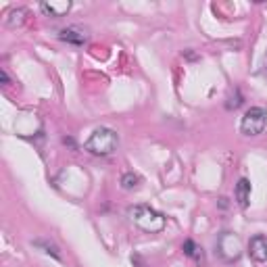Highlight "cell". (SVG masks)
<instances>
[{"label": "cell", "instance_id": "cell-6", "mask_svg": "<svg viewBox=\"0 0 267 267\" xmlns=\"http://www.w3.org/2000/svg\"><path fill=\"white\" fill-rule=\"evenodd\" d=\"M249 255L257 263H265L267 261V236L259 234V236L251 238V242H249Z\"/></svg>", "mask_w": 267, "mask_h": 267}, {"label": "cell", "instance_id": "cell-3", "mask_svg": "<svg viewBox=\"0 0 267 267\" xmlns=\"http://www.w3.org/2000/svg\"><path fill=\"white\" fill-rule=\"evenodd\" d=\"M265 125H267V109L251 106L240 121V131L244 136H259V134H263Z\"/></svg>", "mask_w": 267, "mask_h": 267}, {"label": "cell", "instance_id": "cell-11", "mask_svg": "<svg viewBox=\"0 0 267 267\" xmlns=\"http://www.w3.org/2000/svg\"><path fill=\"white\" fill-rule=\"evenodd\" d=\"M140 184V175H136V173H123V177H121V186L125 188V190H131V188H136Z\"/></svg>", "mask_w": 267, "mask_h": 267}, {"label": "cell", "instance_id": "cell-13", "mask_svg": "<svg viewBox=\"0 0 267 267\" xmlns=\"http://www.w3.org/2000/svg\"><path fill=\"white\" fill-rule=\"evenodd\" d=\"M242 104V94H240V90H238V88H236V90H234V94L228 98V102H226V106L228 109H238Z\"/></svg>", "mask_w": 267, "mask_h": 267}, {"label": "cell", "instance_id": "cell-7", "mask_svg": "<svg viewBox=\"0 0 267 267\" xmlns=\"http://www.w3.org/2000/svg\"><path fill=\"white\" fill-rule=\"evenodd\" d=\"M40 9L48 17H63V15H67L71 11V3L69 0H67V3H42Z\"/></svg>", "mask_w": 267, "mask_h": 267}, {"label": "cell", "instance_id": "cell-2", "mask_svg": "<svg viewBox=\"0 0 267 267\" xmlns=\"http://www.w3.org/2000/svg\"><path fill=\"white\" fill-rule=\"evenodd\" d=\"M127 217L138 228H142L144 232H150V234L152 232H161L165 228V217L159 211L150 209L148 205H134V207H129Z\"/></svg>", "mask_w": 267, "mask_h": 267}, {"label": "cell", "instance_id": "cell-8", "mask_svg": "<svg viewBox=\"0 0 267 267\" xmlns=\"http://www.w3.org/2000/svg\"><path fill=\"white\" fill-rule=\"evenodd\" d=\"M236 200L242 209L249 207V200H251V182L247 177H240L238 184H236Z\"/></svg>", "mask_w": 267, "mask_h": 267}, {"label": "cell", "instance_id": "cell-10", "mask_svg": "<svg viewBox=\"0 0 267 267\" xmlns=\"http://www.w3.org/2000/svg\"><path fill=\"white\" fill-rule=\"evenodd\" d=\"M25 17H28V11L25 9H13L7 17V25L9 28H21L25 23Z\"/></svg>", "mask_w": 267, "mask_h": 267}, {"label": "cell", "instance_id": "cell-14", "mask_svg": "<svg viewBox=\"0 0 267 267\" xmlns=\"http://www.w3.org/2000/svg\"><path fill=\"white\" fill-rule=\"evenodd\" d=\"M265 69H267V55H265Z\"/></svg>", "mask_w": 267, "mask_h": 267}, {"label": "cell", "instance_id": "cell-1", "mask_svg": "<svg viewBox=\"0 0 267 267\" xmlns=\"http://www.w3.org/2000/svg\"><path fill=\"white\" fill-rule=\"evenodd\" d=\"M119 146V136L117 131H113L111 127H96L92 131V136L86 140L84 148L92 154H98V157H109L113 154Z\"/></svg>", "mask_w": 267, "mask_h": 267}, {"label": "cell", "instance_id": "cell-12", "mask_svg": "<svg viewBox=\"0 0 267 267\" xmlns=\"http://www.w3.org/2000/svg\"><path fill=\"white\" fill-rule=\"evenodd\" d=\"M34 244H36V247H42V249H44V253H48V255H52L55 259H61V253H59V249L55 247V244H48L46 240H36Z\"/></svg>", "mask_w": 267, "mask_h": 267}, {"label": "cell", "instance_id": "cell-4", "mask_svg": "<svg viewBox=\"0 0 267 267\" xmlns=\"http://www.w3.org/2000/svg\"><path fill=\"white\" fill-rule=\"evenodd\" d=\"M217 253H219L221 259L228 261V263L238 261L240 255H242V244H240L238 236L232 234V232H224V234H221L219 240H217Z\"/></svg>", "mask_w": 267, "mask_h": 267}, {"label": "cell", "instance_id": "cell-5", "mask_svg": "<svg viewBox=\"0 0 267 267\" xmlns=\"http://www.w3.org/2000/svg\"><path fill=\"white\" fill-rule=\"evenodd\" d=\"M88 38H90V34H88V30L82 28V25H71V28H65V30L59 32V40H63L67 44H75V46L86 44Z\"/></svg>", "mask_w": 267, "mask_h": 267}, {"label": "cell", "instance_id": "cell-9", "mask_svg": "<svg viewBox=\"0 0 267 267\" xmlns=\"http://www.w3.org/2000/svg\"><path fill=\"white\" fill-rule=\"evenodd\" d=\"M182 251H184V255H188V257L194 259V261H205V253H203V249H200L194 240H186V242H184V247H182Z\"/></svg>", "mask_w": 267, "mask_h": 267}]
</instances>
